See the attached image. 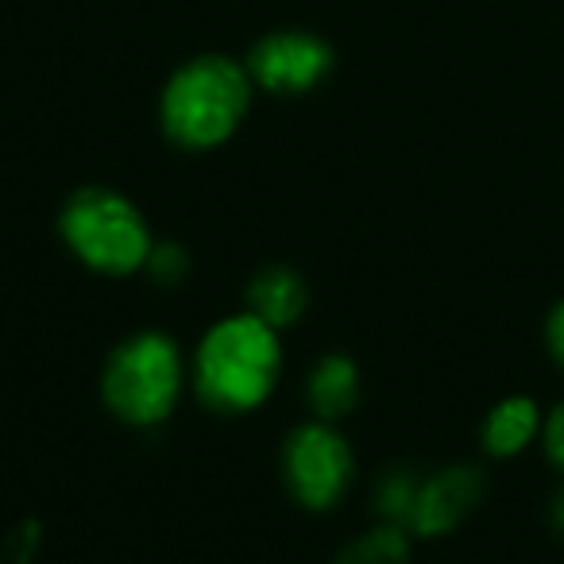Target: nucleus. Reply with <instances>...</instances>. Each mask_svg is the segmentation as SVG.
Masks as SVG:
<instances>
[{
  "label": "nucleus",
  "instance_id": "1",
  "mask_svg": "<svg viewBox=\"0 0 564 564\" xmlns=\"http://www.w3.org/2000/svg\"><path fill=\"white\" fill-rule=\"evenodd\" d=\"M282 333L248 310L225 314L197 337L189 352V391L220 417L256 414L282 383Z\"/></svg>",
  "mask_w": 564,
  "mask_h": 564
},
{
  "label": "nucleus",
  "instance_id": "2",
  "mask_svg": "<svg viewBox=\"0 0 564 564\" xmlns=\"http://www.w3.org/2000/svg\"><path fill=\"white\" fill-rule=\"evenodd\" d=\"M248 66L228 55H197L166 78L159 97L163 135L182 151H213L240 132L251 109Z\"/></svg>",
  "mask_w": 564,
  "mask_h": 564
},
{
  "label": "nucleus",
  "instance_id": "3",
  "mask_svg": "<svg viewBox=\"0 0 564 564\" xmlns=\"http://www.w3.org/2000/svg\"><path fill=\"white\" fill-rule=\"evenodd\" d=\"M101 402L128 430H159L189 391V356L163 329H135L101 364Z\"/></svg>",
  "mask_w": 564,
  "mask_h": 564
},
{
  "label": "nucleus",
  "instance_id": "4",
  "mask_svg": "<svg viewBox=\"0 0 564 564\" xmlns=\"http://www.w3.org/2000/svg\"><path fill=\"white\" fill-rule=\"evenodd\" d=\"M58 240L101 279L143 274L155 232L140 205L112 186H78L58 209Z\"/></svg>",
  "mask_w": 564,
  "mask_h": 564
},
{
  "label": "nucleus",
  "instance_id": "5",
  "mask_svg": "<svg viewBox=\"0 0 564 564\" xmlns=\"http://www.w3.org/2000/svg\"><path fill=\"white\" fill-rule=\"evenodd\" d=\"M279 471L282 487L299 502L302 510L325 514L345 495L352 491L356 479V453L340 425L322 422V417H306L294 425L279 448Z\"/></svg>",
  "mask_w": 564,
  "mask_h": 564
},
{
  "label": "nucleus",
  "instance_id": "6",
  "mask_svg": "<svg viewBox=\"0 0 564 564\" xmlns=\"http://www.w3.org/2000/svg\"><path fill=\"white\" fill-rule=\"evenodd\" d=\"M243 66H248L256 89L299 97L325 82V74L333 70V51L329 43L310 32H271L251 47Z\"/></svg>",
  "mask_w": 564,
  "mask_h": 564
},
{
  "label": "nucleus",
  "instance_id": "7",
  "mask_svg": "<svg viewBox=\"0 0 564 564\" xmlns=\"http://www.w3.org/2000/svg\"><path fill=\"white\" fill-rule=\"evenodd\" d=\"M479 495V479L468 468H448L441 476H433L430 484H422L414 491V507L406 514V525L422 538L430 533H445L468 514V507Z\"/></svg>",
  "mask_w": 564,
  "mask_h": 564
},
{
  "label": "nucleus",
  "instance_id": "8",
  "mask_svg": "<svg viewBox=\"0 0 564 564\" xmlns=\"http://www.w3.org/2000/svg\"><path fill=\"white\" fill-rule=\"evenodd\" d=\"M248 314H256L259 322H267L271 329L286 333L302 322V314L310 310V286L294 267L286 263H267L263 271H256V279L248 282Z\"/></svg>",
  "mask_w": 564,
  "mask_h": 564
},
{
  "label": "nucleus",
  "instance_id": "9",
  "mask_svg": "<svg viewBox=\"0 0 564 564\" xmlns=\"http://www.w3.org/2000/svg\"><path fill=\"white\" fill-rule=\"evenodd\" d=\"M364 379L352 356L345 352H325L322 360L310 368L306 376V406L310 417L340 425L345 417H352V410L360 406Z\"/></svg>",
  "mask_w": 564,
  "mask_h": 564
},
{
  "label": "nucleus",
  "instance_id": "10",
  "mask_svg": "<svg viewBox=\"0 0 564 564\" xmlns=\"http://www.w3.org/2000/svg\"><path fill=\"white\" fill-rule=\"evenodd\" d=\"M538 433V406L530 399H502L484 417V448L491 456H518Z\"/></svg>",
  "mask_w": 564,
  "mask_h": 564
},
{
  "label": "nucleus",
  "instance_id": "11",
  "mask_svg": "<svg viewBox=\"0 0 564 564\" xmlns=\"http://www.w3.org/2000/svg\"><path fill=\"white\" fill-rule=\"evenodd\" d=\"M406 556H410L406 525L383 522L376 530L360 533L356 541H348L337 564H406Z\"/></svg>",
  "mask_w": 564,
  "mask_h": 564
},
{
  "label": "nucleus",
  "instance_id": "12",
  "mask_svg": "<svg viewBox=\"0 0 564 564\" xmlns=\"http://www.w3.org/2000/svg\"><path fill=\"white\" fill-rule=\"evenodd\" d=\"M143 274H148L155 286H178V282L189 279V251L174 240H155Z\"/></svg>",
  "mask_w": 564,
  "mask_h": 564
},
{
  "label": "nucleus",
  "instance_id": "13",
  "mask_svg": "<svg viewBox=\"0 0 564 564\" xmlns=\"http://www.w3.org/2000/svg\"><path fill=\"white\" fill-rule=\"evenodd\" d=\"M545 448H549V456H553V464L564 468V406H556L553 417L545 422Z\"/></svg>",
  "mask_w": 564,
  "mask_h": 564
},
{
  "label": "nucleus",
  "instance_id": "14",
  "mask_svg": "<svg viewBox=\"0 0 564 564\" xmlns=\"http://www.w3.org/2000/svg\"><path fill=\"white\" fill-rule=\"evenodd\" d=\"M545 337H549V352H553V360L564 368V302L553 310V314H549V329H545Z\"/></svg>",
  "mask_w": 564,
  "mask_h": 564
}]
</instances>
